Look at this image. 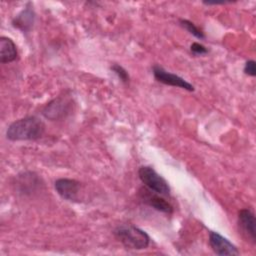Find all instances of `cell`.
Masks as SVG:
<instances>
[{
	"label": "cell",
	"mask_w": 256,
	"mask_h": 256,
	"mask_svg": "<svg viewBox=\"0 0 256 256\" xmlns=\"http://www.w3.org/2000/svg\"><path fill=\"white\" fill-rule=\"evenodd\" d=\"M45 131L44 122L36 116H27L11 123L6 131L7 139L11 141L37 140Z\"/></svg>",
	"instance_id": "1"
},
{
	"label": "cell",
	"mask_w": 256,
	"mask_h": 256,
	"mask_svg": "<svg viewBox=\"0 0 256 256\" xmlns=\"http://www.w3.org/2000/svg\"><path fill=\"white\" fill-rule=\"evenodd\" d=\"M114 235L126 249L142 250L147 248L150 243V237L144 230L130 224L117 226Z\"/></svg>",
	"instance_id": "2"
},
{
	"label": "cell",
	"mask_w": 256,
	"mask_h": 256,
	"mask_svg": "<svg viewBox=\"0 0 256 256\" xmlns=\"http://www.w3.org/2000/svg\"><path fill=\"white\" fill-rule=\"evenodd\" d=\"M138 176L141 182L148 189L163 196H167L170 194V187L168 182L161 175H159L152 167H140L138 170Z\"/></svg>",
	"instance_id": "3"
},
{
	"label": "cell",
	"mask_w": 256,
	"mask_h": 256,
	"mask_svg": "<svg viewBox=\"0 0 256 256\" xmlns=\"http://www.w3.org/2000/svg\"><path fill=\"white\" fill-rule=\"evenodd\" d=\"M54 188L61 198L70 202H80L81 183L75 179L69 178H60L57 179L54 183Z\"/></svg>",
	"instance_id": "4"
},
{
	"label": "cell",
	"mask_w": 256,
	"mask_h": 256,
	"mask_svg": "<svg viewBox=\"0 0 256 256\" xmlns=\"http://www.w3.org/2000/svg\"><path fill=\"white\" fill-rule=\"evenodd\" d=\"M152 71H153V75H154L155 79L160 83H163V84L169 85V86L179 87V88H182L189 92H192L195 90L194 86L191 83L187 82L184 78L166 71L163 67H161L159 65H154L152 68Z\"/></svg>",
	"instance_id": "5"
},
{
	"label": "cell",
	"mask_w": 256,
	"mask_h": 256,
	"mask_svg": "<svg viewBox=\"0 0 256 256\" xmlns=\"http://www.w3.org/2000/svg\"><path fill=\"white\" fill-rule=\"evenodd\" d=\"M238 226L242 236L251 243L256 242V219L250 209H241L238 212Z\"/></svg>",
	"instance_id": "6"
},
{
	"label": "cell",
	"mask_w": 256,
	"mask_h": 256,
	"mask_svg": "<svg viewBox=\"0 0 256 256\" xmlns=\"http://www.w3.org/2000/svg\"><path fill=\"white\" fill-rule=\"evenodd\" d=\"M161 196L162 195L148 189L147 187L139 189V197L145 204L162 213L171 214L173 212V206Z\"/></svg>",
	"instance_id": "7"
},
{
	"label": "cell",
	"mask_w": 256,
	"mask_h": 256,
	"mask_svg": "<svg viewBox=\"0 0 256 256\" xmlns=\"http://www.w3.org/2000/svg\"><path fill=\"white\" fill-rule=\"evenodd\" d=\"M209 244L212 250L220 256L224 255H239L240 252L237 247L231 243L227 238L223 237L217 232L210 231L209 233Z\"/></svg>",
	"instance_id": "8"
},
{
	"label": "cell",
	"mask_w": 256,
	"mask_h": 256,
	"mask_svg": "<svg viewBox=\"0 0 256 256\" xmlns=\"http://www.w3.org/2000/svg\"><path fill=\"white\" fill-rule=\"evenodd\" d=\"M70 100L58 97L49 102L43 110V115L50 120H58L64 117L70 109Z\"/></svg>",
	"instance_id": "9"
},
{
	"label": "cell",
	"mask_w": 256,
	"mask_h": 256,
	"mask_svg": "<svg viewBox=\"0 0 256 256\" xmlns=\"http://www.w3.org/2000/svg\"><path fill=\"white\" fill-rule=\"evenodd\" d=\"M35 22V12L31 3H27L25 8L19 12L12 20V25L21 30L22 32H28L33 27Z\"/></svg>",
	"instance_id": "10"
},
{
	"label": "cell",
	"mask_w": 256,
	"mask_h": 256,
	"mask_svg": "<svg viewBox=\"0 0 256 256\" xmlns=\"http://www.w3.org/2000/svg\"><path fill=\"white\" fill-rule=\"evenodd\" d=\"M17 58V48L13 40L6 36L0 37V62L10 63Z\"/></svg>",
	"instance_id": "11"
},
{
	"label": "cell",
	"mask_w": 256,
	"mask_h": 256,
	"mask_svg": "<svg viewBox=\"0 0 256 256\" xmlns=\"http://www.w3.org/2000/svg\"><path fill=\"white\" fill-rule=\"evenodd\" d=\"M179 23L180 25L186 30L188 31L191 35H193L194 37L198 38V39H204L205 38V35H204V32L198 28L193 22L187 20V19H180L179 20Z\"/></svg>",
	"instance_id": "12"
},
{
	"label": "cell",
	"mask_w": 256,
	"mask_h": 256,
	"mask_svg": "<svg viewBox=\"0 0 256 256\" xmlns=\"http://www.w3.org/2000/svg\"><path fill=\"white\" fill-rule=\"evenodd\" d=\"M110 69L117 75V77L121 80V82L123 83H129L130 81V76L128 74V72L119 64H113Z\"/></svg>",
	"instance_id": "13"
},
{
	"label": "cell",
	"mask_w": 256,
	"mask_h": 256,
	"mask_svg": "<svg viewBox=\"0 0 256 256\" xmlns=\"http://www.w3.org/2000/svg\"><path fill=\"white\" fill-rule=\"evenodd\" d=\"M190 51L194 54V55H204L208 53V48H206L204 45L194 42L191 44L190 46Z\"/></svg>",
	"instance_id": "14"
},
{
	"label": "cell",
	"mask_w": 256,
	"mask_h": 256,
	"mask_svg": "<svg viewBox=\"0 0 256 256\" xmlns=\"http://www.w3.org/2000/svg\"><path fill=\"white\" fill-rule=\"evenodd\" d=\"M244 73L251 77H254L256 75V63L254 60H248L245 63Z\"/></svg>",
	"instance_id": "15"
}]
</instances>
